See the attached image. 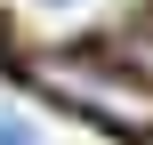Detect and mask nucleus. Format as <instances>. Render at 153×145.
Instances as JSON below:
<instances>
[{
  "mask_svg": "<svg viewBox=\"0 0 153 145\" xmlns=\"http://www.w3.org/2000/svg\"><path fill=\"white\" fill-rule=\"evenodd\" d=\"M16 81H32L40 97H56L65 113L113 129V137H153V81L113 65V57H81V48H40L16 57Z\"/></svg>",
  "mask_w": 153,
  "mask_h": 145,
  "instance_id": "f257e3e1",
  "label": "nucleus"
},
{
  "mask_svg": "<svg viewBox=\"0 0 153 145\" xmlns=\"http://www.w3.org/2000/svg\"><path fill=\"white\" fill-rule=\"evenodd\" d=\"M0 145H48V137H40V121H24V113H0Z\"/></svg>",
  "mask_w": 153,
  "mask_h": 145,
  "instance_id": "f03ea898",
  "label": "nucleus"
},
{
  "mask_svg": "<svg viewBox=\"0 0 153 145\" xmlns=\"http://www.w3.org/2000/svg\"><path fill=\"white\" fill-rule=\"evenodd\" d=\"M48 8H73V0H48Z\"/></svg>",
  "mask_w": 153,
  "mask_h": 145,
  "instance_id": "7ed1b4c3",
  "label": "nucleus"
}]
</instances>
